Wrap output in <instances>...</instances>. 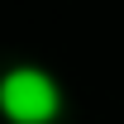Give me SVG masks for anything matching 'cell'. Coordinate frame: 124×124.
Masks as SVG:
<instances>
[{
  "instance_id": "6da1fadb",
  "label": "cell",
  "mask_w": 124,
  "mask_h": 124,
  "mask_svg": "<svg viewBox=\"0 0 124 124\" xmlns=\"http://www.w3.org/2000/svg\"><path fill=\"white\" fill-rule=\"evenodd\" d=\"M67 105L62 81L48 67L19 62L10 72H0V115L10 124H53Z\"/></svg>"
}]
</instances>
